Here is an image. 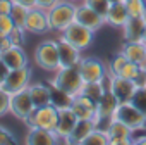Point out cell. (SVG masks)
I'll return each mask as SVG.
<instances>
[{
	"label": "cell",
	"mask_w": 146,
	"mask_h": 145,
	"mask_svg": "<svg viewBox=\"0 0 146 145\" xmlns=\"http://www.w3.org/2000/svg\"><path fill=\"white\" fill-rule=\"evenodd\" d=\"M50 85L74 99L76 95H79L83 92L84 80L81 76L78 66H60L55 71V76L52 78Z\"/></svg>",
	"instance_id": "6da1fadb"
},
{
	"label": "cell",
	"mask_w": 146,
	"mask_h": 145,
	"mask_svg": "<svg viewBox=\"0 0 146 145\" xmlns=\"http://www.w3.org/2000/svg\"><path fill=\"white\" fill-rule=\"evenodd\" d=\"M76 9H78V4L72 2V0H58V2H55L46 11L50 31L62 33L69 24H72L76 21Z\"/></svg>",
	"instance_id": "7a4b0ae2"
},
{
	"label": "cell",
	"mask_w": 146,
	"mask_h": 145,
	"mask_svg": "<svg viewBox=\"0 0 146 145\" xmlns=\"http://www.w3.org/2000/svg\"><path fill=\"white\" fill-rule=\"evenodd\" d=\"M35 60L36 64L48 71L55 72L60 67V57H58V43L57 40H45L35 48Z\"/></svg>",
	"instance_id": "3957f363"
},
{
	"label": "cell",
	"mask_w": 146,
	"mask_h": 145,
	"mask_svg": "<svg viewBox=\"0 0 146 145\" xmlns=\"http://www.w3.org/2000/svg\"><path fill=\"white\" fill-rule=\"evenodd\" d=\"M57 119H58V107L53 104L48 105H41V107H35V111L23 121L28 128H46V130H55L57 126Z\"/></svg>",
	"instance_id": "277c9868"
},
{
	"label": "cell",
	"mask_w": 146,
	"mask_h": 145,
	"mask_svg": "<svg viewBox=\"0 0 146 145\" xmlns=\"http://www.w3.org/2000/svg\"><path fill=\"white\" fill-rule=\"evenodd\" d=\"M113 117L127 124L132 131H141L146 128V114H143L132 102H122L117 105Z\"/></svg>",
	"instance_id": "5b68a950"
},
{
	"label": "cell",
	"mask_w": 146,
	"mask_h": 145,
	"mask_svg": "<svg viewBox=\"0 0 146 145\" xmlns=\"http://www.w3.org/2000/svg\"><path fill=\"white\" fill-rule=\"evenodd\" d=\"M60 36L65 38L69 43H72L76 48H79V50L83 52V50H86V48L93 43L95 31L90 30V28H86V26H83L81 23L74 21L72 24H69V26L62 31Z\"/></svg>",
	"instance_id": "8992f818"
},
{
	"label": "cell",
	"mask_w": 146,
	"mask_h": 145,
	"mask_svg": "<svg viewBox=\"0 0 146 145\" xmlns=\"http://www.w3.org/2000/svg\"><path fill=\"white\" fill-rule=\"evenodd\" d=\"M78 67H79V72H81L84 83H90V81H107L108 67L98 57H81Z\"/></svg>",
	"instance_id": "52a82bcc"
},
{
	"label": "cell",
	"mask_w": 146,
	"mask_h": 145,
	"mask_svg": "<svg viewBox=\"0 0 146 145\" xmlns=\"http://www.w3.org/2000/svg\"><path fill=\"white\" fill-rule=\"evenodd\" d=\"M107 88L119 100V104L131 102V99L134 97V93L137 90V87H136V83L132 80L119 76V75H108L107 76Z\"/></svg>",
	"instance_id": "ba28073f"
},
{
	"label": "cell",
	"mask_w": 146,
	"mask_h": 145,
	"mask_svg": "<svg viewBox=\"0 0 146 145\" xmlns=\"http://www.w3.org/2000/svg\"><path fill=\"white\" fill-rule=\"evenodd\" d=\"M33 111H35V104H33V100H31V95H29L28 88L11 93V100H9V112H11L14 117H17V119H21V121H24V119L33 112Z\"/></svg>",
	"instance_id": "9c48e42d"
},
{
	"label": "cell",
	"mask_w": 146,
	"mask_h": 145,
	"mask_svg": "<svg viewBox=\"0 0 146 145\" xmlns=\"http://www.w3.org/2000/svg\"><path fill=\"white\" fill-rule=\"evenodd\" d=\"M31 75H33V71H31L29 66L19 67V69H11L7 78H5V81H4V85H2V88L5 92H9V93L24 90L31 83Z\"/></svg>",
	"instance_id": "30bf717a"
},
{
	"label": "cell",
	"mask_w": 146,
	"mask_h": 145,
	"mask_svg": "<svg viewBox=\"0 0 146 145\" xmlns=\"http://www.w3.org/2000/svg\"><path fill=\"white\" fill-rule=\"evenodd\" d=\"M24 30H26V33H33V35H43V33L50 31L46 9H41L38 5L33 7V9H29Z\"/></svg>",
	"instance_id": "8fae6325"
},
{
	"label": "cell",
	"mask_w": 146,
	"mask_h": 145,
	"mask_svg": "<svg viewBox=\"0 0 146 145\" xmlns=\"http://www.w3.org/2000/svg\"><path fill=\"white\" fill-rule=\"evenodd\" d=\"M70 109L78 116V119H96V100L90 99L84 93H79L72 99Z\"/></svg>",
	"instance_id": "7c38bea8"
},
{
	"label": "cell",
	"mask_w": 146,
	"mask_h": 145,
	"mask_svg": "<svg viewBox=\"0 0 146 145\" xmlns=\"http://www.w3.org/2000/svg\"><path fill=\"white\" fill-rule=\"evenodd\" d=\"M76 21L81 23L83 26L93 30V31H98L107 21L103 16H100L96 11H93L91 7H88L86 4H78V9H76Z\"/></svg>",
	"instance_id": "4fadbf2b"
},
{
	"label": "cell",
	"mask_w": 146,
	"mask_h": 145,
	"mask_svg": "<svg viewBox=\"0 0 146 145\" xmlns=\"http://www.w3.org/2000/svg\"><path fill=\"white\" fill-rule=\"evenodd\" d=\"M76 123H78V116L72 112V109L70 107H60L58 109V119H57V126H55V133H57V136L64 142L70 133H72V130H74V126H76Z\"/></svg>",
	"instance_id": "5bb4252c"
},
{
	"label": "cell",
	"mask_w": 146,
	"mask_h": 145,
	"mask_svg": "<svg viewBox=\"0 0 146 145\" xmlns=\"http://www.w3.org/2000/svg\"><path fill=\"white\" fill-rule=\"evenodd\" d=\"M98 126V121L96 119H78L74 130L72 133L64 140L65 143L69 145H79V143H84V140L90 136V133Z\"/></svg>",
	"instance_id": "9a60e30c"
},
{
	"label": "cell",
	"mask_w": 146,
	"mask_h": 145,
	"mask_svg": "<svg viewBox=\"0 0 146 145\" xmlns=\"http://www.w3.org/2000/svg\"><path fill=\"white\" fill-rule=\"evenodd\" d=\"M119 105V100L112 95V92L107 88V92L102 95V99L96 102V119H98V126L102 121H110L113 117V112Z\"/></svg>",
	"instance_id": "2e32d148"
},
{
	"label": "cell",
	"mask_w": 146,
	"mask_h": 145,
	"mask_svg": "<svg viewBox=\"0 0 146 145\" xmlns=\"http://www.w3.org/2000/svg\"><path fill=\"white\" fill-rule=\"evenodd\" d=\"M60 138L57 136V133L53 130H46V128H29L28 135H26V143L28 145H55L58 143Z\"/></svg>",
	"instance_id": "e0dca14e"
},
{
	"label": "cell",
	"mask_w": 146,
	"mask_h": 145,
	"mask_svg": "<svg viewBox=\"0 0 146 145\" xmlns=\"http://www.w3.org/2000/svg\"><path fill=\"white\" fill-rule=\"evenodd\" d=\"M0 59H2L9 69H19L28 66V55L23 48V45H12L7 50L0 52Z\"/></svg>",
	"instance_id": "ac0fdd59"
},
{
	"label": "cell",
	"mask_w": 146,
	"mask_h": 145,
	"mask_svg": "<svg viewBox=\"0 0 146 145\" xmlns=\"http://www.w3.org/2000/svg\"><path fill=\"white\" fill-rule=\"evenodd\" d=\"M58 57H60V66H78L81 60V50L76 48L72 43H69L65 38H58Z\"/></svg>",
	"instance_id": "d6986e66"
},
{
	"label": "cell",
	"mask_w": 146,
	"mask_h": 145,
	"mask_svg": "<svg viewBox=\"0 0 146 145\" xmlns=\"http://www.w3.org/2000/svg\"><path fill=\"white\" fill-rule=\"evenodd\" d=\"M144 28H146V19L144 17H129V21L122 28L124 42H141Z\"/></svg>",
	"instance_id": "ffe728a7"
},
{
	"label": "cell",
	"mask_w": 146,
	"mask_h": 145,
	"mask_svg": "<svg viewBox=\"0 0 146 145\" xmlns=\"http://www.w3.org/2000/svg\"><path fill=\"white\" fill-rule=\"evenodd\" d=\"M28 92L31 95V100L35 104V107H41V105H48L52 104V87L50 83H29Z\"/></svg>",
	"instance_id": "44dd1931"
},
{
	"label": "cell",
	"mask_w": 146,
	"mask_h": 145,
	"mask_svg": "<svg viewBox=\"0 0 146 145\" xmlns=\"http://www.w3.org/2000/svg\"><path fill=\"white\" fill-rule=\"evenodd\" d=\"M105 21H107V24H110L113 28H124V24L129 21V12L125 7V2L112 4L105 16Z\"/></svg>",
	"instance_id": "7402d4cb"
},
{
	"label": "cell",
	"mask_w": 146,
	"mask_h": 145,
	"mask_svg": "<svg viewBox=\"0 0 146 145\" xmlns=\"http://www.w3.org/2000/svg\"><path fill=\"white\" fill-rule=\"evenodd\" d=\"M122 52L131 62L144 66L146 62V43L144 42H124Z\"/></svg>",
	"instance_id": "603a6c76"
},
{
	"label": "cell",
	"mask_w": 146,
	"mask_h": 145,
	"mask_svg": "<svg viewBox=\"0 0 146 145\" xmlns=\"http://www.w3.org/2000/svg\"><path fill=\"white\" fill-rule=\"evenodd\" d=\"M105 131L108 135V140H112V138H132V133H134L127 124H124L122 121H119L115 117H112L108 121Z\"/></svg>",
	"instance_id": "cb8c5ba5"
},
{
	"label": "cell",
	"mask_w": 146,
	"mask_h": 145,
	"mask_svg": "<svg viewBox=\"0 0 146 145\" xmlns=\"http://www.w3.org/2000/svg\"><path fill=\"white\" fill-rule=\"evenodd\" d=\"M105 92H107V85H105V81H90V83H84L81 93H84V95H88L90 99H93V100L98 102Z\"/></svg>",
	"instance_id": "d4e9b609"
},
{
	"label": "cell",
	"mask_w": 146,
	"mask_h": 145,
	"mask_svg": "<svg viewBox=\"0 0 146 145\" xmlns=\"http://www.w3.org/2000/svg\"><path fill=\"white\" fill-rule=\"evenodd\" d=\"M28 12H29L28 7L19 5V4H14L12 9H11V14H9V16L12 17V21H14L16 26L24 28V26H26V19H28Z\"/></svg>",
	"instance_id": "484cf974"
},
{
	"label": "cell",
	"mask_w": 146,
	"mask_h": 145,
	"mask_svg": "<svg viewBox=\"0 0 146 145\" xmlns=\"http://www.w3.org/2000/svg\"><path fill=\"white\" fill-rule=\"evenodd\" d=\"M84 145H108V135L105 130H102L100 126H96L90 136L84 140Z\"/></svg>",
	"instance_id": "4316f807"
},
{
	"label": "cell",
	"mask_w": 146,
	"mask_h": 145,
	"mask_svg": "<svg viewBox=\"0 0 146 145\" xmlns=\"http://www.w3.org/2000/svg\"><path fill=\"white\" fill-rule=\"evenodd\" d=\"M125 7H127L129 17H144L146 0H125Z\"/></svg>",
	"instance_id": "83f0119b"
},
{
	"label": "cell",
	"mask_w": 146,
	"mask_h": 145,
	"mask_svg": "<svg viewBox=\"0 0 146 145\" xmlns=\"http://www.w3.org/2000/svg\"><path fill=\"white\" fill-rule=\"evenodd\" d=\"M127 57L124 55V52L120 50V52H117L112 59H110V62H108V75H119V72H120V69L127 64Z\"/></svg>",
	"instance_id": "f1b7e54d"
},
{
	"label": "cell",
	"mask_w": 146,
	"mask_h": 145,
	"mask_svg": "<svg viewBox=\"0 0 146 145\" xmlns=\"http://www.w3.org/2000/svg\"><path fill=\"white\" fill-rule=\"evenodd\" d=\"M70 102H72L70 95H67V93H64V92H60V90H57V88L52 87V104L53 105H57L58 109L60 107H70Z\"/></svg>",
	"instance_id": "f546056e"
},
{
	"label": "cell",
	"mask_w": 146,
	"mask_h": 145,
	"mask_svg": "<svg viewBox=\"0 0 146 145\" xmlns=\"http://www.w3.org/2000/svg\"><path fill=\"white\" fill-rule=\"evenodd\" d=\"M83 4H86L88 7H91L93 11H96L100 16H107V12H108V9H110V2L108 0H83Z\"/></svg>",
	"instance_id": "4dcf8cb0"
},
{
	"label": "cell",
	"mask_w": 146,
	"mask_h": 145,
	"mask_svg": "<svg viewBox=\"0 0 146 145\" xmlns=\"http://www.w3.org/2000/svg\"><path fill=\"white\" fill-rule=\"evenodd\" d=\"M131 102H132L143 114H146V87H137V90H136L134 97L131 99Z\"/></svg>",
	"instance_id": "1f68e13d"
},
{
	"label": "cell",
	"mask_w": 146,
	"mask_h": 145,
	"mask_svg": "<svg viewBox=\"0 0 146 145\" xmlns=\"http://www.w3.org/2000/svg\"><path fill=\"white\" fill-rule=\"evenodd\" d=\"M14 28L16 24L9 14H0V36H9Z\"/></svg>",
	"instance_id": "d6a6232c"
},
{
	"label": "cell",
	"mask_w": 146,
	"mask_h": 145,
	"mask_svg": "<svg viewBox=\"0 0 146 145\" xmlns=\"http://www.w3.org/2000/svg\"><path fill=\"white\" fill-rule=\"evenodd\" d=\"M139 69H141V66H139V64H136V62H131V60H127V64H125V66H124V67L120 69L119 76H124V78L134 80V78L137 76Z\"/></svg>",
	"instance_id": "836d02e7"
},
{
	"label": "cell",
	"mask_w": 146,
	"mask_h": 145,
	"mask_svg": "<svg viewBox=\"0 0 146 145\" xmlns=\"http://www.w3.org/2000/svg\"><path fill=\"white\" fill-rule=\"evenodd\" d=\"M11 143H17L16 135L11 130L0 126V145H11Z\"/></svg>",
	"instance_id": "e575fe53"
},
{
	"label": "cell",
	"mask_w": 146,
	"mask_h": 145,
	"mask_svg": "<svg viewBox=\"0 0 146 145\" xmlns=\"http://www.w3.org/2000/svg\"><path fill=\"white\" fill-rule=\"evenodd\" d=\"M24 33H26V30H24V28L16 26V28L11 31V35H9V38H11L12 45H23V43H24V40H26Z\"/></svg>",
	"instance_id": "d590c367"
},
{
	"label": "cell",
	"mask_w": 146,
	"mask_h": 145,
	"mask_svg": "<svg viewBox=\"0 0 146 145\" xmlns=\"http://www.w3.org/2000/svg\"><path fill=\"white\" fill-rule=\"evenodd\" d=\"M9 100H11V93L0 87V117L9 112Z\"/></svg>",
	"instance_id": "8d00e7d4"
},
{
	"label": "cell",
	"mask_w": 146,
	"mask_h": 145,
	"mask_svg": "<svg viewBox=\"0 0 146 145\" xmlns=\"http://www.w3.org/2000/svg\"><path fill=\"white\" fill-rule=\"evenodd\" d=\"M132 81L136 83V87H146V69H144V66H141L137 76H136Z\"/></svg>",
	"instance_id": "74e56055"
},
{
	"label": "cell",
	"mask_w": 146,
	"mask_h": 145,
	"mask_svg": "<svg viewBox=\"0 0 146 145\" xmlns=\"http://www.w3.org/2000/svg\"><path fill=\"white\" fill-rule=\"evenodd\" d=\"M14 2L12 0H0V14H11Z\"/></svg>",
	"instance_id": "f35d334b"
},
{
	"label": "cell",
	"mask_w": 146,
	"mask_h": 145,
	"mask_svg": "<svg viewBox=\"0 0 146 145\" xmlns=\"http://www.w3.org/2000/svg\"><path fill=\"white\" fill-rule=\"evenodd\" d=\"M9 67H7V64L0 59V87L4 85V81H5V78H7V75H9Z\"/></svg>",
	"instance_id": "ab89813d"
},
{
	"label": "cell",
	"mask_w": 146,
	"mask_h": 145,
	"mask_svg": "<svg viewBox=\"0 0 146 145\" xmlns=\"http://www.w3.org/2000/svg\"><path fill=\"white\" fill-rule=\"evenodd\" d=\"M12 2H14V4H19V5H24V7H28V9H33V7L38 5L36 0H12Z\"/></svg>",
	"instance_id": "60d3db41"
},
{
	"label": "cell",
	"mask_w": 146,
	"mask_h": 145,
	"mask_svg": "<svg viewBox=\"0 0 146 145\" xmlns=\"http://www.w3.org/2000/svg\"><path fill=\"white\" fill-rule=\"evenodd\" d=\"M36 2H38V7H41V9H50L55 2H58V0H36Z\"/></svg>",
	"instance_id": "b9f144b4"
},
{
	"label": "cell",
	"mask_w": 146,
	"mask_h": 145,
	"mask_svg": "<svg viewBox=\"0 0 146 145\" xmlns=\"http://www.w3.org/2000/svg\"><path fill=\"white\" fill-rule=\"evenodd\" d=\"M132 143H146V135L139 136V138H132Z\"/></svg>",
	"instance_id": "7bdbcfd3"
},
{
	"label": "cell",
	"mask_w": 146,
	"mask_h": 145,
	"mask_svg": "<svg viewBox=\"0 0 146 145\" xmlns=\"http://www.w3.org/2000/svg\"><path fill=\"white\" fill-rule=\"evenodd\" d=\"M110 4H117V2H125V0H108Z\"/></svg>",
	"instance_id": "ee69618b"
},
{
	"label": "cell",
	"mask_w": 146,
	"mask_h": 145,
	"mask_svg": "<svg viewBox=\"0 0 146 145\" xmlns=\"http://www.w3.org/2000/svg\"><path fill=\"white\" fill-rule=\"evenodd\" d=\"M141 42H144V43H146V28H144V33H143V40H141Z\"/></svg>",
	"instance_id": "f6af8a7d"
},
{
	"label": "cell",
	"mask_w": 146,
	"mask_h": 145,
	"mask_svg": "<svg viewBox=\"0 0 146 145\" xmlns=\"http://www.w3.org/2000/svg\"><path fill=\"white\" fill-rule=\"evenodd\" d=\"M72 2H83V0H72Z\"/></svg>",
	"instance_id": "bcb514c9"
},
{
	"label": "cell",
	"mask_w": 146,
	"mask_h": 145,
	"mask_svg": "<svg viewBox=\"0 0 146 145\" xmlns=\"http://www.w3.org/2000/svg\"><path fill=\"white\" fill-rule=\"evenodd\" d=\"M144 19H146V11H144Z\"/></svg>",
	"instance_id": "7dc6e473"
},
{
	"label": "cell",
	"mask_w": 146,
	"mask_h": 145,
	"mask_svg": "<svg viewBox=\"0 0 146 145\" xmlns=\"http://www.w3.org/2000/svg\"><path fill=\"white\" fill-rule=\"evenodd\" d=\"M144 69H146V62H144Z\"/></svg>",
	"instance_id": "c3c4849f"
}]
</instances>
